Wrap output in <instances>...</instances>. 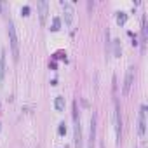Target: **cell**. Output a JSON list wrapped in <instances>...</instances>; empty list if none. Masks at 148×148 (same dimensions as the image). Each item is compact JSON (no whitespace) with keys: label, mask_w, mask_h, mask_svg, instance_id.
Listing matches in <instances>:
<instances>
[{"label":"cell","mask_w":148,"mask_h":148,"mask_svg":"<svg viewBox=\"0 0 148 148\" xmlns=\"http://www.w3.org/2000/svg\"><path fill=\"white\" fill-rule=\"evenodd\" d=\"M9 40H11V49H12V58H14V61H18L19 59V42H18V35H16V28H14V25L9 21Z\"/></svg>","instance_id":"cell-1"},{"label":"cell","mask_w":148,"mask_h":148,"mask_svg":"<svg viewBox=\"0 0 148 148\" xmlns=\"http://www.w3.org/2000/svg\"><path fill=\"white\" fill-rule=\"evenodd\" d=\"M73 122H75V148H82V131H80V120L77 117V105L73 106Z\"/></svg>","instance_id":"cell-2"},{"label":"cell","mask_w":148,"mask_h":148,"mask_svg":"<svg viewBox=\"0 0 148 148\" xmlns=\"http://www.w3.org/2000/svg\"><path fill=\"white\" fill-rule=\"evenodd\" d=\"M61 7H63V12H64V25H66V26H71V23H73V14H75L73 5H71L70 2H61Z\"/></svg>","instance_id":"cell-3"},{"label":"cell","mask_w":148,"mask_h":148,"mask_svg":"<svg viewBox=\"0 0 148 148\" xmlns=\"http://www.w3.org/2000/svg\"><path fill=\"white\" fill-rule=\"evenodd\" d=\"M113 122H115V134H117V145L120 143V131H122V120H120V108L119 103L115 101V113H113Z\"/></svg>","instance_id":"cell-4"},{"label":"cell","mask_w":148,"mask_h":148,"mask_svg":"<svg viewBox=\"0 0 148 148\" xmlns=\"http://www.w3.org/2000/svg\"><path fill=\"white\" fill-rule=\"evenodd\" d=\"M146 106H141L139 110V119H138V132L139 136H145V131H146Z\"/></svg>","instance_id":"cell-5"},{"label":"cell","mask_w":148,"mask_h":148,"mask_svg":"<svg viewBox=\"0 0 148 148\" xmlns=\"http://www.w3.org/2000/svg\"><path fill=\"white\" fill-rule=\"evenodd\" d=\"M94 141H96V115L91 117V129H89V146L87 148H94Z\"/></svg>","instance_id":"cell-6"},{"label":"cell","mask_w":148,"mask_h":148,"mask_svg":"<svg viewBox=\"0 0 148 148\" xmlns=\"http://www.w3.org/2000/svg\"><path fill=\"white\" fill-rule=\"evenodd\" d=\"M132 77H134V68H129L127 70V75H125V84H124V94L129 92L131 84H132Z\"/></svg>","instance_id":"cell-7"},{"label":"cell","mask_w":148,"mask_h":148,"mask_svg":"<svg viewBox=\"0 0 148 148\" xmlns=\"http://www.w3.org/2000/svg\"><path fill=\"white\" fill-rule=\"evenodd\" d=\"M37 7H38V14H40V23L44 25V23H45L47 7H49V5H47V2H38V5H37Z\"/></svg>","instance_id":"cell-8"},{"label":"cell","mask_w":148,"mask_h":148,"mask_svg":"<svg viewBox=\"0 0 148 148\" xmlns=\"http://www.w3.org/2000/svg\"><path fill=\"white\" fill-rule=\"evenodd\" d=\"M5 77V51H2L0 54V82H4Z\"/></svg>","instance_id":"cell-9"},{"label":"cell","mask_w":148,"mask_h":148,"mask_svg":"<svg viewBox=\"0 0 148 148\" xmlns=\"http://www.w3.org/2000/svg\"><path fill=\"white\" fill-rule=\"evenodd\" d=\"M54 108H56L58 112H63V110H64V98H63V96H58V98L54 99Z\"/></svg>","instance_id":"cell-10"},{"label":"cell","mask_w":148,"mask_h":148,"mask_svg":"<svg viewBox=\"0 0 148 148\" xmlns=\"http://www.w3.org/2000/svg\"><path fill=\"white\" fill-rule=\"evenodd\" d=\"M113 45H115V56L119 58L120 52H122V47H120V40H113Z\"/></svg>","instance_id":"cell-11"},{"label":"cell","mask_w":148,"mask_h":148,"mask_svg":"<svg viewBox=\"0 0 148 148\" xmlns=\"http://www.w3.org/2000/svg\"><path fill=\"white\" fill-rule=\"evenodd\" d=\"M125 21H127V16H125L124 12H119V16H117V23H119V25H124Z\"/></svg>","instance_id":"cell-12"},{"label":"cell","mask_w":148,"mask_h":148,"mask_svg":"<svg viewBox=\"0 0 148 148\" xmlns=\"http://www.w3.org/2000/svg\"><path fill=\"white\" fill-rule=\"evenodd\" d=\"M51 30H52V32H58V30H59V19H58V18L52 19V28H51Z\"/></svg>","instance_id":"cell-13"},{"label":"cell","mask_w":148,"mask_h":148,"mask_svg":"<svg viewBox=\"0 0 148 148\" xmlns=\"http://www.w3.org/2000/svg\"><path fill=\"white\" fill-rule=\"evenodd\" d=\"M58 132H59V134H64V132H66V127H64V124H59V129H58Z\"/></svg>","instance_id":"cell-14"},{"label":"cell","mask_w":148,"mask_h":148,"mask_svg":"<svg viewBox=\"0 0 148 148\" xmlns=\"http://www.w3.org/2000/svg\"><path fill=\"white\" fill-rule=\"evenodd\" d=\"M21 12H23V16H28V12H30V7L26 5V7H23L21 9Z\"/></svg>","instance_id":"cell-15"},{"label":"cell","mask_w":148,"mask_h":148,"mask_svg":"<svg viewBox=\"0 0 148 148\" xmlns=\"http://www.w3.org/2000/svg\"><path fill=\"white\" fill-rule=\"evenodd\" d=\"M99 148H105V146H103V143H101V145H99Z\"/></svg>","instance_id":"cell-16"}]
</instances>
